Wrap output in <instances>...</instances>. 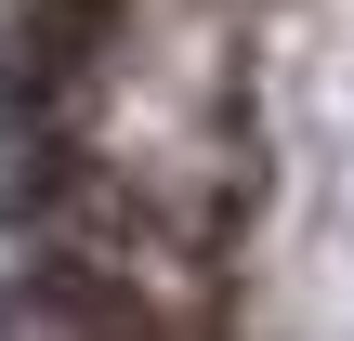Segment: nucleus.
Here are the masks:
<instances>
[{"label":"nucleus","instance_id":"f257e3e1","mask_svg":"<svg viewBox=\"0 0 354 341\" xmlns=\"http://www.w3.org/2000/svg\"><path fill=\"white\" fill-rule=\"evenodd\" d=\"M0 341H354V0H0Z\"/></svg>","mask_w":354,"mask_h":341}]
</instances>
